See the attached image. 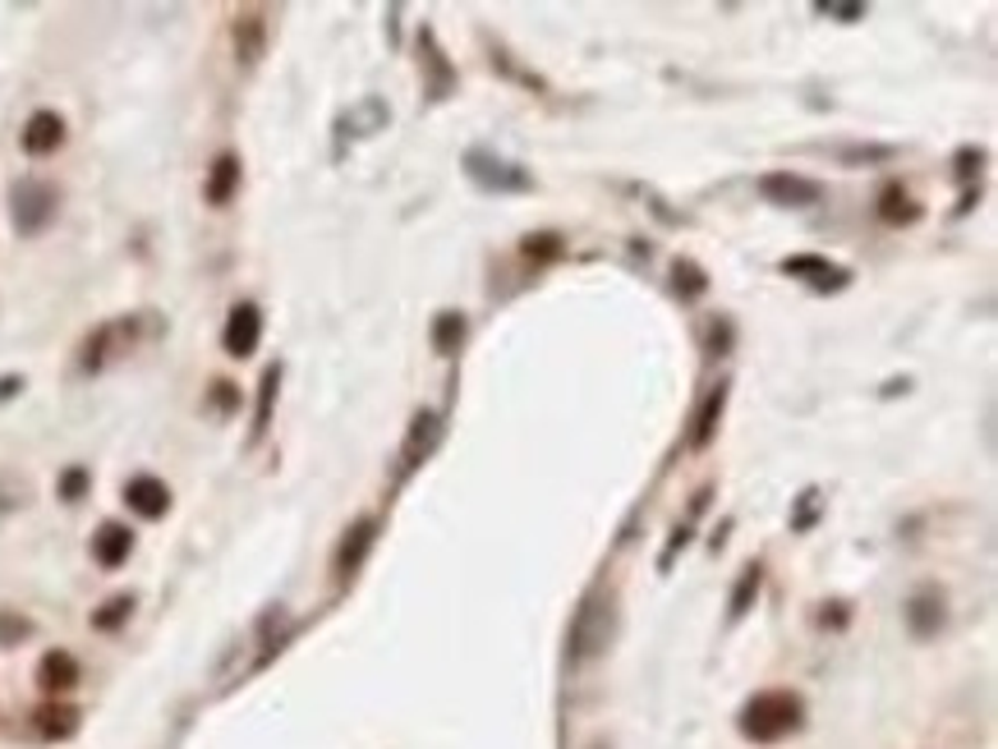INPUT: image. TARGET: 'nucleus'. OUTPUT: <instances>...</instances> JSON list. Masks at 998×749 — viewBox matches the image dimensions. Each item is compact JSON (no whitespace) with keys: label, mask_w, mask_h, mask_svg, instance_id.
<instances>
[{"label":"nucleus","mask_w":998,"mask_h":749,"mask_svg":"<svg viewBox=\"0 0 998 749\" xmlns=\"http://www.w3.org/2000/svg\"><path fill=\"white\" fill-rule=\"evenodd\" d=\"M55 203H60L55 184H47V179H19L14 184V203H10L14 230L19 235H42L51 226V216H55Z\"/></svg>","instance_id":"obj_1"},{"label":"nucleus","mask_w":998,"mask_h":749,"mask_svg":"<svg viewBox=\"0 0 998 749\" xmlns=\"http://www.w3.org/2000/svg\"><path fill=\"white\" fill-rule=\"evenodd\" d=\"M796 712H801V704H796V699H787V695H768V699L751 704V717H745V731L760 736V740H773V736H783L787 727H796Z\"/></svg>","instance_id":"obj_2"},{"label":"nucleus","mask_w":998,"mask_h":749,"mask_svg":"<svg viewBox=\"0 0 998 749\" xmlns=\"http://www.w3.org/2000/svg\"><path fill=\"white\" fill-rule=\"evenodd\" d=\"M760 194H764L768 203H777V207H809V203H819L824 189H819L815 179H805V175L773 171V175L760 179Z\"/></svg>","instance_id":"obj_3"},{"label":"nucleus","mask_w":998,"mask_h":749,"mask_svg":"<svg viewBox=\"0 0 998 749\" xmlns=\"http://www.w3.org/2000/svg\"><path fill=\"white\" fill-rule=\"evenodd\" d=\"M222 340H226V350H231L235 359H248V355H254V350H258V340H263V314H258V304H235V308H231V318H226Z\"/></svg>","instance_id":"obj_4"},{"label":"nucleus","mask_w":998,"mask_h":749,"mask_svg":"<svg viewBox=\"0 0 998 749\" xmlns=\"http://www.w3.org/2000/svg\"><path fill=\"white\" fill-rule=\"evenodd\" d=\"M65 143V120L55 111H33L23 124V152L28 157H51V152Z\"/></svg>","instance_id":"obj_5"},{"label":"nucleus","mask_w":998,"mask_h":749,"mask_svg":"<svg viewBox=\"0 0 998 749\" xmlns=\"http://www.w3.org/2000/svg\"><path fill=\"white\" fill-rule=\"evenodd\" d=\"M124 502H130V511L143 515V520H162L171 511V488L152 474H139V479H130V488H124Z\"/></svg>","instance_id":"obj_6"},{"label":"nucleus","mask_w":998,"mask_h":749,"mask_svg":"<svg viewBox=\"0 0 998 749\" xmlns=\"http://www.w3.org/2000/svg\"><path fill=\"white\" fill-rule=\"evenodd\" d=\"M130 331V322H106V327H98L88 340H83V355H79V368L83 372H102L106 363H111V355L120 350V336Z\"/></svg>","instance_id":"obj_7"},{"label":"nucleus","mask_w":998,"mask_h":749,"mask_svg":"<svg viewBox=\"0 0 998 749\" xmlns=\"http://www.w3.org/2000/svg\"><path fill=\"white\" fill-rule=\"evenodd\" d=\"M130 552H134V534L115 520H106L98 534H92V556H98V566H106V571H115Z\"/></svg>","instance_id":"obj_8"},{"label":"nucleus","mask_w":998,"mask_h":749,"mask_svg":"<svg viewBox=\"0 0 998 749\" xmlns=\"http://www.w3.org/2000/svg\"><path fill=\"white\" fill-rule=\"evenodd\" d=\"M235 189H240V157L235 152H222V157L212 162V175H207V203L212 207H226L231 198H235Z\"/></svg>","instance_id":"obj_9"},{"label":"nucleus","mask_w":998,"mask_h":749,"mask_svg":"<svg viewBox=\"0 0 998 749\" xmlns=\"http://www.w3.org/2000/svg\"><path fill=\"white\" fill-rule=\"evenodd\" d=\"M879 216L888 226H912L916 216H920V203L902 189V184H888V189L879 194Z\"/></svg>","instance_id":"obj_10"},{"label":"nucleus","mask_w":998,"mask_h":749,"mask_svg":"<svg viewBox=\"0 0 998 749\" xmlns=\"http://www.w3.org/2000/svg\"><path fill=\"white\" fill-rule=\"evenodd\" d=\"M783 267H787L792 276L809 271V280H815L819 290H842V286H847V267H833V263H824V258H787Z\"/></svg>","instance_id":"obj_11"},{"label":"nucleus","mask_w":998,"mask_h":749,"mask_svg":"<svg viewBox=\"0 0 998 749\" xmlns=\"http://www.w3.org/2000/svg\"><path fill=\"white\" fill-rule=\"evenodd\" d=\"M373 520H359L355 529H350V538L340 543V556H336V566H340V575H355L359 571V561H364V552H368V543H373Z\"/></svg>","instance_id":"obj_12"},{"label":"nucleus","mask_w":998,"mask_h":749,"mask_svg":"<svg viewBox=\"0 0 998 749\" xmlns=\"http://www.w3.org/2000/svg\"><path fill=\"white\" fill-rule=\"evenodd\" d=\"M723 404H727V387H719L704 404H700V414H695V432H691V447H709V437H713V428H719V419H723Z\"/></svg>","instance_id":"obj_13"},{"label":"nucleus","mask_w":998,"mask_h":749,"mask_svg":"<svg viewBox=\"0 0 998 749\" xmlns=\"http://www.w3.org/2000/svg\"><path fill=\"white\" fill-rule=\"evenodd\" d=\"M235 51H240L244 65H254V60L263 55V19L258 14H240V23H235Z\"/></svg>","instance_id":"obj_14"},{"label":"nucleus","mask_w":998,"mask_h":749,"mask_svg":"<svg viewBox=\"0 0 998 749\" xmlns=\"http://www.w3.org/2000/svg\"><path fill=\"white\" fill-rule=\"evenodd\" d=\"M492 166H497V171L470 166V175H475L479 184H488V189H492V184H497V189H529V175H525V171H511L507 162H492Z\"/></svg>","instance_id":"obj_15"},{"label":"nucleus","mask_w":998,"mask_h":749,"mask_svg":"<svg viewBox=\"0 0 998 749\" xmlns=\"http://www.w3.org/2000/svg\"><path fill=\"white\" fill-rule=\"evenodd\" d=\"M432 442H438V419H432V414H419V419H415V432H410V447H405V460L419 464V451L428 455Z\"/></svg>","instance_id":"obj_16"},{"label":"nucleus","mask_w":998,"mask_h":749,"mask_svg":"<svg viewBox=\"0 0 998 749\" xmlns=\"http://www.w3.org/2000/svg\"><path fill=\"white\" fill-rule=\"evenodd\" d=\"M460 336H465L460 314H442V318H438V327H432V346H438V350H451Z\"/></svg>","instance_id":"obj_17"},{"label":"nucleus","mask_w":998,"mask_h":749,"mask_svg":"<svg viewBox=\"0 0 998 749\" xmlns=\"http://www.w3.org/2000/svg\"><path fill=\"white\" fill-rule=\"evenodd\" d=\"M42 676H47V685H70L74 680V663L65 658V653H51V658L42 663Z\"/></svg>","instance_id":"obj_18"},{"label":"nucleus","mask_w":998,"mask_h":749,"mask_svg":"<svg viewBox=\"0 0 998 749\" xmlns=\"http://www.w3.org/2000/svg\"><path fill=\"white\" fill-rule=\"evenodd\" d=\"M276 382H281V368H267L263 391H258V432H263V428H267V419H272V396H276Z\"/></svg>","instance_id":"obj_19"},{"label":"nucleus","mask_w":998,"mask_h":749,"mask_svg":"<svg viewBox=\"0 0 998 749\" xmlns=\"http://www.w3.org/2000/svg\"><path fill=\"white\" fill-rule=\"evenodd\" d=\"M83 492H88V470H65V474H60V496H65V502H79Z\"/></svg>","instance_id":"obj_20"},{"label":"nucleus","mask_w":998,"mask_h":749,"mask_svg":"<svg viewBox=\"0 0 998 749\" xmlns=\"http://www.w3.org/2000/svg\"><path fill=\"white\" fill-rule=\"evenodd\" d=\"M525 254H529V258H557V254H561V239H557V235H529Z\"/></svg>","instance_id":"obj_21"},{"label":"nucleus","mask_w":998,"mask_h":749,"mask_svg":"<svg viewBox=\"0 0 998 749\" xmlns=\"http://www.w3.org/2000/svg\"><path fill=\"white\" fill-rule=\"evenodd\" d=\"M934 612L944 616V598H939V593H920V598L912 603V620H916V626H925V616H934Z\"/></svg>","instance_id":"obj_22"},{"label":"nucleus","mask_w":998,"mask_h":749,"mask_svg":"<svg viewBox=\"0 0 998 749\" xmlns=\"http://www.w3.org/2000/svg\"><path fill=\"white\" fill-rule=\"evenodd\" d=\"M106 607H111V612L98 616V626H111V620H120L124 612H130V598H115V603H106Z\"/></svg>","instance_id":"obj_23"},{"label":"nucleus","mask_w":998,"mask_h":749,"mask_svg":"<svg viewBox=\"0 0 998 749\" xmlns=\"http://www.w3.org/2000/svg\"><path fill=\"white\" fill-rule=\"evenodd\" d=\"M216 404H222V410H235V404H240V396H235L231 382H216Z\"/></svg>","instance_id":"obj_24"},{"label":"nucleus","mask_w":998,"mask_h":749,"mask_svg":"<svg viewBox=\"0 0 998 749\" xmlns=\"http://www.w3.org/2000/svg\"><path fill=\"white\" fill-rule=\"evenodd\" d=\"M819 10H824V14H842V19H860V14H865L860 6H819Z\"/></svg>","instance_id":"obj_25"},{"label":"nucleus","mask_w":998,"mask_h":749,"mask_svg":"<svg viewBox=\"0 0 998 749\" xmlns=\"http://www.w3.org/2000/svg\"><path fill=\"white\" fill-rule=\"evenodd\" d=\"M19 387H23V382H19V378H6V382H0V400H6V396H14V391H19Z\"/></svg>","instance_id":"obj_26"}]
</instances>
